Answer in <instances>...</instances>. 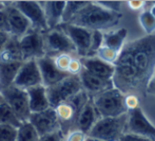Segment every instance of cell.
Here are the masks:
<instances>
[{
    "instance_id": "cell-1",
    "label": "cell",
    "mask_w": 155,
    "mask_h": 141,
    "mask_svg": "<svg viewBox=\"0 0 155 141\" xmlns=\"http://www.w3.org/2000/svg\"><path fill=\"white\" fill-rule=\"evenodd\" d=\"M134 61L137 70L138 96H147V88L155 73V34L133 41Z\"/></svg>"
},
{
    "instance_id": "cell-2",
    "label": "cell",
    "mask_w": 155,
    "mask_h": 141,
    "mask_svg": "<svg viewBox=\"0 0 155 141\" xmlns=\"http://www.w3.org/2000/svg\"><path fill=\"white\" fill-rule=\"evenodd\" d=\"M113 76L114 88L124 95L134 94L138 96L137 88V70L134 61V45L133 41L124 44L116 62Z\"/></svg>"
},
{
    "instance_id": "cell-3",
    "label": "cell",
    "mask_w": 155,
    "mask_h": 141,
    "mask_svg": "<svg viewBox=\"0 0 155 141\" xmlns=\"http://www.w3.org/2000/svg\"><path fill=\"white\" fill-rule=\"evenodd\" d=\"M121 18V13L109 11L100 6L95 1H90V3L77 13L69 23L84 27L90 31L102 32L117 25Z\"/></svg>"
},
{
    "instance_id": "cell-4",
    "label": "cell",
    "mask_w": 155,
    "mask_h": 141,
    "mask_svg": "<svg viewBox=\"0 0 155 141\" xmlns=\"http://www.w3.org/2000/svg\"><path fill=\"white\" fill-rule=\"evenodd\" d=\"M89 99L90 97L88 96V94L84 91H81L71 100L63 102L57 107H55L60 124V131L62 132L63 136H65L73 130L77 129V120L79 113Z\"/></svg>"
},
{
    "instance_id": "cell-5",
    "label": "cell",
    "mask_w": 155,
    "mask_h": 141,
    "mask_svg": "<svg viewBox=\"0 0 155 141\" xmlns=\"http://www.w3.org/2000/svg\"><path fill=\"white\" fill-rule=\"evenodd\" d=\"M124 98L126 95L114 88L92 97V100L101 118H107L119 117L128 113Z\"/></svg>"
},
{
    "instance_id": "cell-6",
    "label": "cell",
    "mask_w": 155,
    "mask_h": 141,
    "mask_svg": "<svg viewBox=\"0 0 155 141\" xmlns=\"http://www.w3.org/2000/svg\"><path fill=\"white\" fill-rule=\"evenodd\" d=\"M128 113L119 117L101 118L90 131L88 137L101 141H119L126 133Z\"/></svg>"
},
{
    "instance_id": "cell-7",
    "label": "cell",
    "mask_w": 155,
    "mask_h": 141,
    "mask_svg": "<svg viewBox=\"0 0 155 141\" xmlns=\"http://www.w3.org/2000/svg\"><path fill=\"white\" fill-rule=\"evenodd\" d=\"M48 97H49L50 104L53 108L57 107L63 102L71 100L72 98L79 94L82 90L81 82H80L79 76L70 75L64 78L57 84L47 88Z\"/></svg>"
},
{
    "instance_id": "cell-8",
    "label": "cell",
    "mask_w": 155,
    "mask_h": 141,
    "mask_svg": "<svg viewBox=\"0 0 155 141\" xmlns=\"http://www.w3.org/2000/svg\"><path fill=\"white\" fill-rule=\"evenodd\" d=\"M0 93L3 96L4 101L14 111L21 122H27L30 120L32 112L27 91L21 90L15 85H11L5 88H0Z\"/></svg>"
},
{
    "instance_id": "cell-9",
    "label": "cell",
    "mask_w": 155,
    "mask_h": 141,
    "mask_svg": "<svg viewBox=\"0 0 155 141\" xmlns=\"http://www.w3.org/2000/svg\"><path fill=\"white\" fill-rule=\"evenodd\" d=\"M45 54L50 57H55L60 54L77 55V50L69 36L60 27L43 33Z\"/></svg>"
},
{
    "instance_id": "cell-10",
    "label": "cell",
    "mask_w": 155,
    "mask_h": 141,
    "mask_svg": "<svg viewBox=\"0 0 155 141\" xmlns=\"http://www.w3.org/2000/svg\"><path fill=\"white\" fill-rule=\"evenodd\" d=\"M124 134H134L155 141V127L146 117L140 106L128 112V121Z\"/></svg>"
},
{
    "instance_id": "cell-11",
    "label": "cell",
    "mask_w": 155,
    "mask_h": 141,
    "mask_svg": "<svg viewBox=\"0 0 155 141\" xmlns=\"http://www.w3.org/2000/svg\"><path fill=\"white\" fill-rule=\"evenodd\" d=\"M13 2L20 10V12L29 19L32 25V30L38 31L40 33H45V32L50 31L47 23V19H45V11L41 6L40 1L16 0Z\"/></svg>"
},
{
    "instance_id": "cell-12",
    "label": "cell",
    "mask_w": 155,
    "mask_h": 141,
    "mask_svg": "<svg viewBox=\"0 0 155 141\" xmlns=\"http://www.w3.org/2000/svg\"><path fill=\"white\" fill-rule=\"evenodd\" d=\"M19 41H20V50L23 57V61L38 60L47 56L43 33L31 30L27 35L19 39Z\"/></svg>"
},
{
    "instance_id": "cell-13",
    "label": "cell",
    "mask_w": 155,
    "mask_h": 141,
    "mask_svg": "<svg viewBox=\"0 0 155 141\" xmlns=\"http://www.w3.org/2000/svg\"><path fill=\"white\" fill-rule=\"evenodd\" d=\"M59 27L69 36L76 46L78 57H88L91 50L93 31L71 23H62Z\"/></svg>"
},
{
    "instance_id": "cell-14",
    "label": "cell",
    "mask_w": 155,
    "mask_h": 141,
    "mask_svg": "<svg viewBox=\"0 0 155 141\" xmlns=\"http://www.w3.org/2000/svg\"><path fill=\"white\" fill-rule=\"evenodd\" d=\"M4 3H5L4 11L8 16V27H10V35L21 39L32 30L31 22L13 1H4Z\"/></svg>"
},
{
    "instance_id": "cell-15",
    "label": "cell",
    "mask_w": 155,
    "mask_h": 141,
    "mask_svg": "<svg viewBox=\"0 0 155 141\" xmlns=\"http://www.w3.org/2000/svg\"><path fill=\"white\" fill-rule=\"evenodd\" d=\"M42 76L39 69L37 60H27L23 61L19 73L15 79L14 85L21 90L28 91L34 86L41 85Z\"/></svg>"
},
{
    "instance_id": "cell-16",
    "label": "cell",
    "mask_w": 155,
    "mask_h": 141,
    "mask_svg": "<svg viewBox=\"0 0 155 141\" xmlns=\"http://www.w3.org/2000/svg\"><path fill=\"white\" fill-rule=\"evenodd\" d=\"M30 122L41 136L60 131V124L55 108L50 107L40 113H34L30 117Z\"/></svg>"
},
{
    "instance_id": "cell-17",
    "label": "cell",
    "mask_w": 155,
    "mask_h": 141,
    "mask_svg": "<svg viewBox=\"0 0 155 141\" xmlns=\"http://www.w3.org/2000/svg\"><path fill=\"white\" fill-rule=\"evenodd\" d=\"M78 76H79L80 82H81L82 90L88 94L90 98L104 92V91L114 88L113 80H106L104 78H100L87 71L86 69H82V71Z\"/></svg>"
},
{
    "instance_id": "cell-18",
    "label": "cell",
    "mask_w": 155,
    "mask_h": 141,
    "mask_svg": "<svg viewBox=\"0 0 155 141\" xmlns=\"http://www.w3.org/2000/svg\"><path fill=\"white\" fill-rule=\"evenodd\" d=\"M37 62L42 76V83L45 88H51L70 76L69 74L58 70L54 61V57L45 56L37 60Z\"/></svg>"
},
{
    "instance_id": "cell-19",
    "label": "cell",
    "mask_w": 155,
    "mask_h": 141,
    "mask_svg": "<svg viewBox=\"0 0 155 141\" xmlns=\"http://www.w3.org/2000/svg\"><path fill=\"white\" fill-rule=\"evenodd\" d=\"M40 4L45 11L49 30L59 27L63 22V13H64L67 1H64V0H59V1L50 0V1H40Z\"/></svg>"
},
{
    "instance_id": "cell-20",
    "label": "cell",
    "mask_w": 155,
    "mask_h": 141,
    "mask_svg": "<svg viewBox=\"0 0 155 141\" xmlns=\"http://www.w3.org/2000/svg\"><path fill=\"white\" fill-rule=\"evenodd\" d=\"M101 119L99 112L94 104L92 98H90L81 108L77 120V129L88 135L94 125Z\"/></svg>"
},
{
    "instance_id": "cell-21",
    "label": "cell",
    "mask_w": 155,
    "mask_h": 141,
    "mask_svg": "<svg viewBox=\"0 0 155 141\" xmlns=\"http://www.w3.org/2000/svg\"><path fill=\"white\" fill-rule=\"evenodd\" d=\"M80 61H81L84 69H86L90 73L100 78H104L106 80L113 79L115 72L114 64L108 63V62L98 58L97 56H95V57H81Z\"/></svg>"
},
{
    "instance_id": "cell-22",
    "label": "cell",
    "mask_w": 155,
    "mask_h": 141,
    "mask_svg": "<svg viewBox=\"0 0 155 141\" xmlns=\"http://www.w3.org/2000/svg\"><path fill=\"white\" fill-rule=\"evenodd\" d=\"M27 92L29 95L30 108H31L32 114L43 112L52 107L50 104L49 97H48V90L43 84L29 88Z\"/></svg>"
},
{
    "instance_id": "cell-23",
    "label": "cell",
    "mask_w": 155,
    "mask_h": 141,
    "mask_svg": "<svg viewBox=\"0 0 155 141\" xmlns=\"http://www.w3.org/2000/svg\"><path fill=\"white\" fill-rule=\"evenodd\" d=\"M22 63L23 61L0 59V88L14 85L15 79Z\"/></svg>"
},
{
    "instance_id": "cell-24",
    "label": "cell",
    "mask_w": 155,
    "mask_h": 141,
    "mask_svg": "<svg viewBox=\"0 0 155 141\" xmlns=\"http://www.w3.org/2000/svg\"><path fill=\"white\" fill-rule=\"evenodd\" d=\"M128 35L127 29H119L113 33H104V45L120 53L124 46V40Z\"/></svg>"
},
{
    "instance_id": "cell-25",
    "label": "cell",
    "mask_w": 155,
    "mask_h": 141,
    "mask_svg": "<svg viewBox=\"0 0 155 141\" xmlns=\"http://www.w3.org/2000/svg\"><path fill=\"white\" fill-rule=\"evenodd\" d=\"M0 124L12 125L17 129L22 124V122L19 120V118L14 113V111L10 107V105L5 101L0 103Z\"/></svg>"
},
{
    "instance_id": "cell-26",
    "label": "cell",
    "mask_w": 155,
    "mask_h": 141,
    "mask_svg": "<svg viewBox=\"0 0 155 141\" xmlns=\"http://www.w3.org/2000/svg\"><path fill=\"white\" fill-rule=\"evenodd\" d=\"M39 139L40 135L30 121L22 122V124L18 127L17 141H39Z\"/></svg>"
},
{
    "instance_id": "cell-27",
    "label": "cell",
    "mask_w": 155,
    "mask_h": 141,
    "mask_svg": "<svg viewBox=\"0 0 155 141\" xmlns=\"http://www.w3.org/2000/svg\"><path fill=\"white\" fill-rule=\"evenodd\" d=\"M90 3V1H73V0H69L67 1L64 8V13H63V22L62 23H69L72 20L74 16L77 13H79L84 6H87Z\"/></svg>"
},
{
    "instance_id": "cell-28",
    "label": "cell",
    "mask_w": 155,
    "mask_h": 141,
    "mask_svg": "<svg viewBox=\"0 0 155 141\" xmlns=\"http://www.w3.org/2000/svg\"><path fill=\"white\" fill-rule=\"evenodd\" d=\"M138 20L147 35H153L155 32V18L150 11H145L139 14Z\"/></svg>"
},
{
    "instance_id": "cell-29",
    "label": "cell",
    "mask_w": 155,
    "mask_h": 141,
    "mask_svg": "<svg viewBox=\"0 0 155 141\" xmlns=\"http://www.w3.org/2000/svg\"><path fill=\"white\" fill-rule=\"evenodd\" d=\"M119 54L120 53H117V52H115L114 50L109 49V47L102 45V46L98 50L97 55L96 56H97L98 58H100L101 60H104V61L108 62V63L114 64L115 62H116L117 58H118Z\"/></svg>"
},
{
    "instance_id": "cell-30",
    "label": "cell",
    "mask_w": 155,
    "mask_h": 141,
    "mask_svg": "<svg viewBox=\"0 0 155 141\" xmlns=\"http://www.w3.org/2000/svg\"><path fill=\"white\" fill-rule=\"evenodd\" d=\"M17 127L8 124H0V141H17Z\"/></svg>"
},
{
    "instance_id": "cell-31",
    "label": "cell",
    "mask_w": 155,
    "mask_h": 141,
    "mask_svg": "<svg viewBox=\"0 0 155 141\" xmlns=\"http://www.w3.org/2000/svg\"><path fill=\"white\" fill-rule=\"evenodd\" d=\"M75 56L76 55H72V54H60V55L55 56L54 57V61H55V64L58 70L63 72V73L69 74L68 70H69L70 63H71L73 57H75Z\"/></svg>"
},
{
    "instance_id": "cell-32",
    "label": "cell",
    "mask_w": 155,
    "mask_h": 141,
    "mask_svg": "<svg viewBox=\"0 0 155 141\" xmlns=\"http://www.w3.org/2000/svg\"><path fill=\"white\" fill-rule=\"evenodd\" d=\"M104 45V32L93 31L92 43H91V50L88 57H95L97 55V52L100 47Z\"/></svg>"
},
{
    "instance_id": "cell-33",
    "label": "cell",
    "mask_w": 155,
    "mask_h": 141,
    "mask_svg": "<svg viewBox=\"0 0 155 141\" xmlns=\"http://www.w3.org/2000/svg\"><path fill=\"white\" fill-rule=\"evenodd\" d=\"M97 4H99L100 6L107 8L109 11H112V12L116 13H121L120 12V5L121 1L119 0H99V1H95Z\"/></svg>"
},
{
    "instance_id": "cell-34",
    "label": "cell",
    "mask_w": 155,
    "mask_h": 141,
    "mask_svg": "<svg viewBox=\"0 0 155 141\" xmlns=\"http://www.w3.org/2000/svg\"><path fill=\"white\" fill-rule=\"evenodd\" d=\"M88 138V135L81 132L80 130L76 129L71 131L64 136L63 141H86Z\"/></svg>"
},
{
    "instance_id": "cell-35",
    "label": "cell",
    "mask_w": 155,
    "mask_h": 141,
    "mask_svg": "<svg viewBox=\"0 0 155 141\" xmlns=\"http://www.w3.org/2000/svg\"><path fill=\"white\" fill-rule=\"evenodd\" d=\"M82 69H84V66H82V63H81V61H80V58L78 57V56H75V57H73L71 63H70L68 73H69L70 75L78 76L80 74V72L82 71Z\"/></svg>"
},
{
    "instance_id": "cell-36",
    "label": "cell",
    "mask_w": 155,
    "mask_h": 141,
    "mask_svg": "<svg viewBox=\"0 0 155 141\" xmlns=\"http://www.w3.org/2000/svg\"><path fill=\"white\" fill-rule=\"evenodd\" d=\"M124 102H126V106H127V108H128V112L131 110L139 107V100H138V96H137V95H134V94L126 95Z\"/></svg>"
},
{
    "instance_id": "cell-37",
    "label": "cell",
    "mask_w": 155,
    "mask_h": 141,
    "mask_svg": "<svg viewBox=\"0 0 155 141\" xmlns=\"http://www.w3.org/2000/svg\"><path fill=\"white\" fill-rule=\"evenodd\" d=\"M63 139H64V136H63L62 132L57 131L54 132V133L41 136L39 141H63Z\"/></svg>"
},
{
    "instance_id": "cell-38",
    "label": "cell",
    "mask_w": 155,
    "mask_h": 141,
    "mask_svg": "<svg viewBox=\"0 0 155 141\" xmlns=\"http://www.w3.org/2000/svg\"><path fill=\"white\" fill-rule=\"evenodd\" d=\"M0 33L10 34V27H8V16L5 14V11H0Z\"/></svg>"
},
{
    "instance_id": "cell-39",
    "label": "cell",
    "mask_w": 155,
    "mask_h": 141,
    "mask_svg": "<svg viewBox=\"0 0 155 141\" xmlns=\"http://www.w3.org/2000/svg\"><path fill=\"white\" fill-rule=\"evenodd\" d=\"M119 141H151L150 139H147L141 136H137L134 134H124V136L120 138Z\"/></svg>"
},
{
    "instance_id": "cell-40",
    "label": "cell",
    "mask_w": 155,
    "mask_h": 141,
    "mask_svg": "<svg viewBox=\"0 0 155 141\" xmlns=\"http://www.w3.org/2000/svg\"><path fill=\"white\" fill-rule=\"evenodd\" d=\"M146 1H143V0H130L128 1V5L130 8L132 10H140L141 8L145 6Z\"/></svg>"
},
{
    "instance_id": "cell-41",
    "label": "cell",
    "mask_w": 155,
    "mask_h": 141,
    "mask_svg": "<svg viewBox=\"0 0 155 141\" xmlns=\"http://www.w3.org/2000/svg\"><path fill=\"white\" fill-rule=\"evenodd\" d=\"M11 38V35L8 33H0V53L4 50L5 45L8 44V40Z\"/></svg>"
},
{
    "instance_id": "cell-42",
    "label": "cell",
    "mask_w": 155,
    "mask_h": 141,
    "mask_svg": "<svg viewBox=\"0 0 155 141\" xmlns=\"http://www.w3.org/2000/svg\"><path fill=\"white\" fill-rule=\"evenodd\" d=\"M153 95L155 96V73L154 76L152 77V79L150 80L149 84H148V88H147V95Z\"/></svg>"
},
{
    "instance_id": "cell-43",
    "label": "cell",
    "mask_w": 155,
    "mask_h": 141,
    "mask_svg": "<svg viewBox=\"0 0 155 141\" xmlns=\"http://www.w3.org/2000/svg\"><path fill=\"white\" fill-rule=\"evenodd\" d=\"M4 8H5V3H4V1H0V11H3Z\"/></svg>"
},
{
    "instance_id": "cell-44",
    "label": "cell",
    "mask_w": 155,
    "mask_h": 141,
    "mask_svg": "<svg viewBox=\"0 0 155 141\" xmlns=\"http://www.w3.org/2000/svg\"><path fill=\"white\" fill-rule=\"evenodd\" d=\"M150 12H151V14L153 15L154 18H155V4H154L153 6H152V8H151V10H150Z\"/></svg>"
},
{
    "instance_id": "cell-45",
    "label": "cell",
    "mask_w": 155,
    "mask_h": 141,
    "mask_svg": "<svg viewBox=\"0 0 155 141\" xmlns=\"http://www.w3.org/2000/svg\"><path fill=\"white\" fill-rule=\"evenodd\" d=\"M86 141H101V140H98V139H94V138H91V137H88L87 138Z\"/></svg>"
},
{
    "instance_id": "cell-46",
    "label": "cell",
    "mask_w": 155,
    "mask_h": 141,
    "mask_svg": "<svg viewBox=\"0 0 155 141\" xmlns=\"http://www.w3.org/2000/svg\"><path fill=\"white\" fill-rule=\"evenodd\" d=\"M2 102H4V98H3V96H2L1 93H0V103H2Z\"/></svg>"
}]
</instances>
